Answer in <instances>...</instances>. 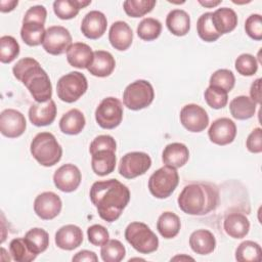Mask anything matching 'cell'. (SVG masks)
Masks as SVG:
<instances>
[{"instance_id":"obj_1","label":"cell","mask_w":262,"mask_h":262,"mask_svg":"<svg viewBox=\"0 0 262 262\" xmlns=\"http://www.w3.org/2000/svg\"><path fill=\"white\" fill-rule=\"evenodd\" d=\"M89 195L99 217L110 223L119 219L130 201L129 188L117 179L94 182Z\"/></svg>"},{"instance_id":"obj_2","label":"cell","mask_w":262,"mask_h":262,"mask_svg":"<svg viewBox=\"0 0 262 262\" xmlns=\"http://www.w3.org/2000/svg\"><path fill=\"white\" fill-rule=\"evenodd\" d=\"M12 73L28 88L36 102H46L51 99L52 85L49 76L36 59L32 57L19 59L12 68Z\"/></svg>"},{"instance_id":"obj_3","label":"cell","mask_w":262,"mask_h":262,"mask_svg":"<svg viewBox=\"0 0 262 262\" xmlns=\"http://www.w3.org/2000/svg\"><path fill=\"white\" fill-rule=\"evenodd\" d=\"M178 207L188 215H205L216 209L219 193L208 183H190L183 187L177 199Z\"/></svg>"},{"instance_id":"obj_4","label":"cell","mask_w":262,"mask_h":262,"mask_svg":"<svg viewBox=\"0 0 262 262\" xmlns=\"http://www.w3.org/2000/svg\"><path fill=\"white\" fill-rule=\"evenodd\" d=\"M30 150L33 158L44 167L54 166L62 156L60 144L50 132L38 133L31 142Z\"/></svg>"},{"instance_id":"obj_5","label":"cell","mask_w":262,"mask_h":262,"mask_svg":"<svg viewBox=\"0 0 262 262\" xmlns=\"http://www.w3.org/2000/svg\"><path fill=\"white\" fill-rule=\"evenodd\" d=\"M125 238L133 249L141 254H150L159 247L158 236L142 222H131L125 229Z\"/></svg>"},{"instance_id":"obj_6","label":"cell","mask_w":262,"mask_h":262,"mask_svg":"<svg viewBox=\"0 0 262 262\" xmlns=\"http://www.w3.org/2000/svg\"><path fill=\"white\" fill-rule=\"evenodd\" d=\"M179 182L176 168L163 166L154 172L148 179L149 192L157 199H166L172 194Z\"/></svg>"},{"instance_id":"obj_7","label":"cell","mask_w":262,"mask_h":262,"mask_svg":"<svg viewBox=\"0 0 262 262\" xmlns=\"http://www.w3.org/2000/svg\"><path fill=\"white\" fill-rule=\"evenodd\" d=\"M155 98L152 85L146 80H136L129 84L123 93V102L132 111L147 107Z\"/></svg>"},{"instance_id":"obj_8","label":"cell","mask_w":262,"mask_h":262,"mask_svg":"<svg viewBox=\"0 0 262 262\" xmlns=\"http://www.w3.org/2000/svg\"><path fill=\"white\" fill-rule=\"evenodd\" d=\"M87 88V79L80 72H70L63 75L56 84L58 98L68 103L77 101L86 92Z\"/></svg>"},{"instance_id":"obj_9","label":"cell","mask_w":262,"mask_h":262,"mask_svg":"<svg viewBox=\"0 0 262 262\" xmlns=\"http://www.w3.org/2000/svg\"><path fill=\"white\" fill-rule=\"evenodd\" d=\"M123 119L122 102L116 97L103 98L95 110V120L103 129H115Z\"/></svg>"},{"instance_id":"obj_10","label":"cell","mask_w":262,"mask_h":262,"mask_svg":"<svg viewBox=\"0 0 262 262\" xmlns=\"http://www.w3.org/2000/svg\"><path fill=\"white\" fill-rule=\"evenodd\" d=\"M151 166V159L146 152L131 151L122 157L119 163V173L126 179L143 175Z\"/></svg>"},{"instance_id":"obj_11","label":"cell","mask_w":262,"mask_h":262,"mask_svg":"<svg viewBox=\"0 0 262 262\" xmlns=\"http://www.w3.org/2000/svg\"><path fill=\"white\" fill-rule=\"evenodd\" d=\"M72 45V36L68 29L61 26L49 27L42 43L43 49L51 55H60L64 53Z\"/></svg>"},{"instance_id":"obj_12","label":"cell","mask_w":262,"mask_h":262,"mask_svg":"<svg viewBox=\"0 0 262 262\" xmlns=\"http://www.w3.org/2000/svg\"><path fill=\"white\" fill-rule=\"evenodd\" d=\"M180 122L189 132H202L209 125V116L202 106L189 103L181 108Z\"/></svg>"},{"instance_id":"obj_13","label":"cell","mask_w":262,"mask_h":262,"mask_svg":"<svg viewBox=\"0 0 262 262\" xmlns=\"http://www.w3.org/2000/svg\"><path fill=\"white\" fill-rule=\"evenodd\" d=\"M27 128L25 116L13 108H6L0 115V132L8 138H16L24 134Z\"/></svg>"},{"instance_id":"obj_14","label":"cell","mask_w":262,"mask_h":262,"mask_svg":"<svg viewBox=\"0 0 262 262\" xmlns=\"http://www.w3.org/2000/svg\"><path fill=\"white\" fill-rule=\"evenodd\" d=\"M61 207L60 198L52 191H44L38 194L34 201V211L43 220L55 218L60 213Z\"/></svg>"},{"instance_id":"obj_15","label":"cell","mask_w":262,"mask_h":262,"mask_svg":"<svg viewBox=\"0 0 262 262\" xmlns=\"http://www.w3.org/2000/svg\"><path fill=\"white\" fill-rule=\"evenodd\" d=\"M82 180L79 168L73 164H64L60 166L53 175V182L57 189L63 192H72L76 190Z\"/></svg>"},{"instance_id":"obj_16","label":"cell","mask_w":262,"mask_h":262,"mask_svg":"<svg viewBox=\"0 0 262 262\" xmlns=\"http://www.w3.org/2000/svg\"><path fill=\"white\" fill-rule=\"evenodd\" d=\"M208 135L210 140L215 144H229L234 140L236 135L235 123L229 118H219L211 124Z\"/></svg>"},{"instance_id":"obj_17","label":"cell","mask_w":262,"mask_h":262,"mask_svg":"<svg viewBox=\"0 0 262 262\" xmlns=\"http://www.w3.org/2000/svg\"><path fill=\"white\" fill-rule=\"evenodd\" d=\"M106 27L107 19L105 15L98 10H92L82 19L81 32L86 38L96 40L105 33Z\"/></svg>"},{"instance_id":"obj_18","label":"cell","mask_w":262,"mask_h":262,"mask_svg":"<svg viewBox=\"0 0 262 262\" xmlns=\"http://www.w3.org/2000/svg\"><path fill=\"white\" fill-rule=\"evenodd\" d=\"M56 117V105L52 99L46 102L33 103L29 108V119L35 126L50 125Z\"/></svg>"},{"instance_id":"obj_19","label":"cell","mask_w":262,"mask_h":262,"mask_svg":"<svg viewBox=\"0 0 262 262\" xmlns=\"http://www.w3.org/2000/svg\"><path fill=\"white\" fill-rule=\"evenodd\" d=\"M108 40L115 49L119 51L127 50L133 41V33L130 26L123 20L115 21L110 28Z\"/></svg>"},{"instance_id":"obj_20","label":"cell","mask_w":262,"mask_h":262,"mask_svg":"<svg viewBox=\"0 0 262 262\" xmlns=\"http://www.w3.org/2000/svg\"><path fill=\"white\" fill-rule=\"evenodd\" d=\"M83 243L82 229L74 224L61 226L55 233V245L61 249L71 251Z\"/></svg>"},{"instance_id":"obj_21","label":"cell","mask_w":262,"mask_h":262,"mask_svg":"<svg viewBox=\"0 0 262 262\" xmlns=\"http://www.w3.org/2000/svg\"><path fill=\"white\" fill-rule=\"evenodd\" d=\"M67 60L74 68L88 69L93 60V51L86 43H74L67 50Z\"/></svg>"},{"instance_id":"obj_22","label":"cell","mask_w":262,"mask_h":262,"mask_svg":"<svg viewBox=\"0 0 262 262\" xmlns=\"http://www.w3.org/2000/svg\"><path fill=\"white\" fill-rule=\"evenodd\" d=\"M116 61L114 56L104 50H96L93 52V60L88 67V72L99 78L110 76L115 70Z\"/></svg>"},{"instance_id":"obj_23","label":"cell","mask_w":262,"mask_h":262,"mask_svg":"<svg viewBox=\"0 0 262 262\" xmlns=\"http://www.w3.org/2000/svg\"><path fill=\"white\" fill-rule=\"evenodd\" d=\"M212 24L219 35L232 32L237 25V15L235 11L228 7H222L212 12Z\"/></svg>"},{"instance_id":"obj_24","label":"cell","mask_w":262,"mask_h":262,"mask_svg":"<svg viewBox=\"0 0 262 262\" xmlns=\"http://www.w3.org/2000/svg\"><path fill=\"white\" fill-rule=\"evenodd\" d=\"M189 159V150L187 146L180 142L168 144L162 154V161L165 165L180 168L186 164Z\"/></svg>"},{"instance_id":"obj_25","label":"cell","mask_w":262,"mask_h":262,"mask_svg":"<svg viewBox=\"0 0 262 262\" xmlns=\"http://www.w3.org/2000/svg\"><path fill=\"white\" fill-rule=\"evenodd\" d=\"M91 168L98 176H105L112 173L116 167V151L113 149H100L93 152Z\"/></svg>"},{"instance_id":"obj_26","label":"cell","mask_w":262,"mask_h":262,"mask_svg":"<svg viewBox=\"0 0 262 262\" xmlns=\"http://www.w3.org/2000/svg\"><path fill=\"white\" fill-rule=\"evenodd\" d=\"M191 250L199 255L211 254L216 247V239L213 233L207 229H198L189 236Z\"/></svg>"},{"instance_id":"obj_27","label":"cell","mask_w":262,"mask_h":262,"mask_svg":"<svg viewBox=\"0 0 262 262\" xmlns=\"http://www.w3.org/2000/svg\"><path fill=\"white\" fill-rule=\"evenodd\" d=\"M223 227L230 237L243 238L249 232L250 221L244 214L231 213L226 216Z\"/></svg>"},{"instance_id":"obj_28","label":"cell","mask_w":262,"mask_h":262,"mask_svg":"<svg viewBox=\"0 0 262 262\" xmlns=\"http://www.w3.org/2000/svg\"><path fill=\"white\" fill-rule=\"evenodd\" d=\"M86 121L83 113L77 108L68 111L59 120V129L68 135H77L85 127Z\"/></svg>"},{"instance_id":"obj_29","label":"cell","mask_w":262,"mask_h":262,"mask_svg":"<svg viewBox=\"0 0 262 262\" xmlns=\"http://www.w3.org/2000/svg\"><path fill=\"white\" fill-rule=\"evenodd\" d=\"M168 30L175 36H185L190 30V17L183 9H173L166 17Z\"/></svg>"},{"instance_id":"obj_30","label":"cell","mask_w":262,"mask_h":262,"mask_svg":"<svg viewBox=\"0 0 262 262\" xmlns=\"http://www.w3.org/2000/svg\"><path fill=\"white\" fill-rule=\"evenodd\" d=\"M90 3L91 0H56L53 2V11L60 19H71Z\"/></svg>"},{"instance_id":"obj_31","label":"cell","mask_w":262,"mask_h":262,"mask_svg":"<svg viewBox=\"0 0 262 262\" xmlns=\"http://www.w3.org/2000/svg\"><path fill=\"white\" fill-rule=\"evenodd\" d=\"M257 103L246 95L234 97L229 103L231 116L236 120H248L255 115Z\"/></svg>"},{"instance_id":"obj_32","label":"cell","mask_w":262,"mask_h":262,"mask_svg":"<svg viewBox=\"0 0 262 262\" xmlns=\"http://www.w3.org/2000/svg\"><path fill=\"white\" fill-rule=\"evenodd\" d=\"M180 227V219L173 212H164L158 218L157 229L164 238L175 237L179 233Z\"/></svg>"},{"instance_id":"obj_33","label":"cell","mask_w":262,"mask_h":262,"mask_svg":"<svg viewBox=\"0 0 262 262\" xmlns=\"http://www.w3.org/2000/svg\"><path fill=\"white\" fill-rule=\"evenodd\" d=\"M46 30L44 25L37 21L23 23L20 29V37L29 46H38L43 43Z\"/></svg>"},{"instance_id":"obj_34","label":"cell","mask_w":262,"mask_h":262,"mask_svg":"<svg viewBox=\"0 0 262 262\" xmlns=\"http://www.w3.org/2000/svg\"><path fill=\"white\" fill-rule=\"evenodd\" d=\"M24 239L30 251L36 255L46 251L49 246V235L47 231L39 227L30 229L25 234Z\"/></svg>"},{"instance_id":"obj_35","label":"cell","mask_w":262,"mask_h":262,"mask_svg":"<svg viewBox=\"0 0 262 262\" xmlns=\"http://www.w3.org/2000/svg\"><path fill=\"white\" fill-rule=\"evenodd\" d=\"M235 259L238 262H259L262 259V249L253 241H245L236 248Z\"/></svg>"},{"instance_id":"obj_36","label":"cell","mask_w":262,"mask_h":262,"mask_svg":"<svg viewBox=\"0 0 262 262\" xmlns=\"http://www.w3.org/2000/svg\"><path fill=\"white\" fill-rule=\"evenodd\" d=\"M125 255V247L118 239H108L100 249V256L104 262H120Z\"/></svg>"},{"instance_id":"obj_37","label":"cell","mask_w":262,"mask_h":262,"mask_svg":"<svg viewBox=\"0 0 262 262\" xmlns=\"http://www.w3.org/2000/svg\"><path fill=\"white\" fill-rule=\"evenodd\" d=\"M212 12L203 13L196 23V32L199 37L205 42H214L216 41L221 35H219L213 24H212Z\"/></svg>"},{"instance_id":"obj_38","label":"cell","mask_w":262,"mask_h":262,"mask_svg":"<svg viewBox=\"0 0 262 262\" xmlns=\"http://www.w3.org/2000/svg\"><path fill=\"white\" fill-rule=\"evenodd\" d=\"M162 32V24L152 17L143 18L137 27V35L144 41L156 40Z\"/></svg>"},{"instance_id":"obj_39","label":"cell","mask_w":262,"mask_h":262,"mask_svg":"<svg viewBox=\"0 0 262 262\" xmlns=\"http://www.w3.org/2000/svg\"><path fill=\"white\" fill-rule=\"evenodd\" d=\"M156 0H126L123 3L124 11L131 17H141L152 10Z\"/></svg>"},{"instance_id":"obj_40","label":"cell","mask_w":262,"mask_h":262,"mask_svg":"<svg viewBox=\"0 0 262 262\" xmlns=\"http://www.w3.org/2000/svg\"><path fill=\"white\" fill-rule=\"evenodd\" d=\"M9 252L16 262H31L37 257L36 254L30 251L24 237L13 238L9 244Z\"/></svg>"},{"instance_id":"obj_41","label":"cell","mask_w":262,"mask_h":262,"mask_svg":"<svg viewBox=\"0 0 262 262\" xmlns=\"http://www.w3.org/2000/svg\"><path fill=\"white\" fill-rule=\"evenodd\" d=\"M19 54V44L12 36L0 38V60L2 63H10Z\"/></svg>"},{"instance_id":"obj_42","label":"cell","mask_w":262,"mask_h":262,"mask_svg":"<svg viewBox=\"0 0 262 262\" xmlns=\"http://www.w3.org/2000/svg\"><path fill=\"white\" fill-rule=\"evenodd\" d=\"M209 83L210 86L220 88L228 93L234 87L235 78L231 71L226 69H220L212 74Z\"/></svg>"},{"instance_id":"obj_43","label":"cell","mask_w":262,"mask_h":262,"mask_svg":"<svg viewBox=\"0 0 262 262\" xmlns=\"http://www.w3.org/2000/svg\"><path fill=\"white\" fill-rule=\"evenodd\" d=\"M204 97H205L207 104L215 110L224 107L228 101L227 92H225L224 90H222L220 88L213 87V86H209L205 90Z\"/></svg>"},{"instance_id":"obj_44","label":"cell","mask_w":262,"mask_h":262,"mask_svg":"<svg viewBox=\"0 0 262 262\" xmlns=\"http://www.w3.org/2000/svg\"><path fill=\"white\" fill-rule=\"evenodd\" d=\"M235 70L242 76H253L258 70V62L256 57L249 53H243L235 59Z\"/></svg>"},{"instance_id":"obj_45","label":"cell","mask_w":262,"mask_h":262,"mask_svg":"<svg viewBox=\"0 0 262 262\" xmlns=\"http://www.w3.org/2000/svg\"><path fill=\"white\" fill-rule=\"evenodd\" d=\"M245 31L248 36L256 41L262 39V17L260 14H251L245 23Z\"/></svg>"},{"instance_id":"obj_46","label":"cell","mask_w":262,"mask_h":262,"mask_svg":"<svg viewBox=\"0 0 262 262\" xmlns=\"http://www.w3.org/2000/svg\"><path fill=\"white\" fill-rule=\"evenodd\" d=\"M87 236L90 244L93 246H102L104 245L110 237L107 229L100 225V224H94L88 227L87 229Z\"/></svg>"},{"instance_id":"obj_47","label":"cell","mask_w":262,"mask_h":262,"mask_svg":"<svg viewBox=\"0 0 262 262\" xmlns=\"http://www.w3.org/2000/svg\"><path fill=\"white\" fill-rule=\"evenodd\" d=\"M117 144L116 140L111 135H98L96 136L89 146V152L92 155L93 152L100 149H113L116 151Z\"/></svg>"},{"instance_id":"obj_48","label":"cell","mask_w":262,"mask_h":262,"mask_svg":"<svg viewBox=\"0 0 262 262\" xmlns=\"http://www.w3.org/2000/svg\"><path fill=\"white\" fill-rule=\"evenodd\" d=\"M46 16H47V11L46 8L42 5H35L30 7L23 18V23H27V21H37V23H41V24H45L46 20Z\"/></svg>"},{"instance_id":"obj_49","label":"cell","mask_w":262,"mask_h":262,"mask_svg":"<svg viewBox=\"0 0 262 262\" xmlns=\"http://www.w3.org/2000/svg\"><path fill=\"white\" fill-rule=\"evenodd\" d=\"M246 146L249 151L253 154H259L262 151V130L261 128H255L248 136Z\"/></svg>"},{"instance_id":"obj_50","label":"cell","mask_w":262,"mask_h":262,"mask_svg":"<svg viewBox=\"0 0 262 262\" xmlns=\"http://www.w3.org/2000/svg\"><path fill=\"white\" fill-rule=\"evenodd\" d=\"M73 261L76 262H81V261H88V262H96L98 260L96 254L92 251L88 250H82L78 252L72 259Z\"/></svg>"},{"instance_id":"obj_51","label":"cell","mask_w":262,"mask_h":262,"mask_svg":"<svg viewBox=\"0 0 262 262\" xmlns=\"http://www.w3.org/2000/svg\"><path fill=\"white\" fill-rule=\"evenodd\" d=\"M250 95L251 99L255 101L257 104L261 103V79H256L250 88Z\"/></svg>"},{"instance_id":"obj_52","label":"cell","mask_w":262,"mask_h":262,"mask_svg":"<svg viewBox=\"0 0 262 262\" xmlns=\"http://www.w3.org/2000/svg\"><path fill=\"white\" fill-rule=\"evenodd\" d=\"M18 1L17 0H1L0 1V10L1 12H9L12 11L15 6H17Z\"/></svg>"},{"instance_id":"obj_53","label":"cell","mask_w":262,"mask_h":262,"mask_svg":"<svg viewBox=\"0 0 262 262\" xmlns=\"http://www.w3.org/2000/svg\"><path fill=\"white\" fill-rule=\"evenodd\" d=\"M221 2H222V0H216V1H214V0H205V1L199 0V3H200L201 5H203V6H205V7H208V8L215 7V6L219 5Z\"/></svg>"},{"instance_id":"obj_54","label":"cell","mask_w":262,"mask_h":262,"mask_svg":"<svg viewBox=\"0 0 262 262\" xmlns=\"http://www.w3.org/2000/svg\"><path fill=\"white\" fill-rule=\"evenodd\" d=\"M171 260H193V258H191V257H189V256H184V255H182V256H176V257L172 258Z\"/></svg>"}]
</instances>
